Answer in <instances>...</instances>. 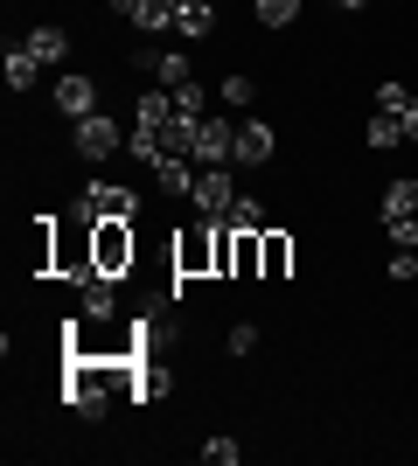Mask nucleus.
I'll return each instance as SVG.
<instances>
[{
    "mask_svg": "<svg viewBox=\"0 0 418 466\" xmlns=\"http://www.w3.org/2000/svg\"><path fill=\"white\" fill-rule=\"evenodd\" d=\"M139 216V195L119 188V181H91V188L70 202V223L77 230H98V223H133Z\"/></svg>",
    "mask_w": 418,
    "mask_h": 466,
    "instance_id": "1",
    "label": "nucleus"
},
{
    "mask_svg": "<svg viewBox=\"0 0 418 466\" xmlns=\"http://www.w3.org/2000/svg\"><path fill=\"white\" fill-rule=\"evenodd\" d=\"M217 272V223H189L175 237V279H202Z\"/></svg>",
    "mask_w": 418,
    "mask_h": 466,
    "instance_id": "2",
    "label": "nucleus"
},
{
    "mask_svg": "<svg viewBox=\"0 0 418 466\" xmlns=\"http://www.w3.org/2000/svg\"><path fill=\"white\" fill-rule=\"evenodd\" d=\"M189 202H196L202 223H230V202H238V175H230V167H202V175H196V195H189Z\"/></svg>",
    "mask_w": 418,
    "mask_h": 466,
    "instance_id": "3",
    "label": "nucleus"
},
{
    "mask_svg": "<svg viewBox=\"0 0 418 466\" xmlns=\"http://www.w3.org/2000/svg\"><path fill=\"white\" fill-rule=\"evenodd\" d=\"M91 265L119 279L126 265H133V223H98V230H91Z\"/></svg>",
    "mask_w": 418,
    "mask_h": 466,
    "instance_id": "4",
    "label": "nucleus"
},
{
    "mask_svg": "<svg viewBox=\"0 0 418 466\" xmlns=\"http://www.w3.org/2000/svg\"><path fill=\"white\" fill-rule=\"evenodd\" d=\"M70 139H77L84 160H105V154H119V118H112V112H91V118L70 126Z\"/></svg>",
    "mask_w": 418,
    "mask_h": 466,
    "instance_id": "5",
    "label": "nucleus"
},
{
    "mask_svg": "<svg viewBox=\"0 0 418 466\" xmlns=\"http://www.w3.org/2000/svg\"><path fill=\"white\" fill-rule=\"evenodd\" d=\"M272 154H279L272 126H265V118H238V154H230V167H265Z\"/></svg>",
    "mask_w": 418,
    "mask_h": 466,
    "instance_id": "6",
    "label": "nucleus"
},
{
    "mask_svg": "<svg viewBox=\"0 0 418 466\" xmlns=\"http://www.w3.org/2000/svg\"><path fill=\"white\" fill-rule=\"evenodd\" d=\"M230 154H238V126H230V118H202L196 126V160L202 167H230Z\"/></svg>",
    "mask_w": 418,
    "mask_h": 466,
    "instance_id": "7",
    "label": "nucleus"
},
{
    "mask_svg": "<svg viewBox=\"0 0 418 466\" xmlns=\"http://www.w3.org/2000/svg\"><path fill=\"white\" fill-rule=\"evenodd\" d=\"M56 112L70 118V126L91 118V112H98V84L84 77V70H63V77H56Z\"/></svg>",
    "mask_w": 418,
    "mask_h": 466,
    "instance_id": "8",
    "label": "nucleus"
},
{
    "mask_svg": "<svg viewBox=\"0 0 418 466\" xmlns=\"http://www.w3.org/2000/svg\"><path fill=\"white\" fill-rule=\"evenodd\" d=\"M77 292H84V320H112L119 313V279L112 272H84Z\"/></svg>",
    "mask_w": 418,
    "mask_h": 466,
    "instance_id": "9",
    "label": "nucleus"
},
{
    "mask_svg": "<svg viewBox=\"0 0 418 466\" xmlns=\"http://www.w3.org/2000/svg\"><path fill=\"white\" fill-rule=\"evenodd\" d=\"M21 42L36 49V63H42V70H63V63H70V35H63L56 21H42V28H28Z\"/></svg>",
    "mask_w": 418,
    "mask_h": 466,
    "instance_id": "10",
    "label": "nucleus"
},
{
    "mask_svg": "<svg viewBox=\"0 0 418 466\" xmlns=\"http://www.w3.org/2000/svg\"><path fill=\"white\" fill-rule=\"evenodd\" d=\"M286 272H293V237L259 230V279H286Z\"/></svg>",
    "mask_w": 418,
    "mask_h": 466,
    "instance_id": "11",
    "label": "nucleus"
},
{
    "mask_svg": "<svg viewBox=\"0 0 418 466\" xmlns=\"http://www.w3.org/2000/svg\"><path fill=\"white\" fill-rule=\"evenodd\" d=\"M196 126L202 118H189V112L168 118V126H160V160H196Z\"/></svg>",
    "mask_w": 418,
    "mask_h": 466,
    "instance_id": "12",
    "label": "nucleus"
},
{
    "mask_svg": "<svg viewBox=\"0 0 418 466\" xmlns=\"http://www.w3.org/2000/svg\"><path fill=\"white\" fill-rule=\"evenodd\" d=\"M139 70H154V84H168V91H181L189 84V56H175V49H139Z\"/></svg>",
    "mask_w": 418,
    "mask_h": 466,
    "instance_id": "13",
    "label": "nucleus"
},
{
    "mask_svg": "<svg viewBox=\"0 0 418 466\" xmlns=\"http://www.w3.org/2000/svg\"><path fill=\"white\" fill-rule=\"evenodd\" d=\"M0 70H7V91H36V77H42V63H36V49H28V42H7Z\"/></svg>",
    "mask_w": 418,
    "mask_h": 466,
    "instance_id": "14",
    "label": "nucleus"
},
{
    "mask_svg": "<svg viewBox=\"0 0 418 466\" xmlns=\"http://www.w3.org/2000/svg\"><path fill=\"white\" fill-rule=\"evenodd\" d=\"M175 28L189 42H202L209 28H217V7H209V0H175Z\"/></svg>",
    "mask_w": 418,
    "mask_h": 466,
    "instance_id": "15",
    "label": "nucleus"
},
{
    "mask_svg": "<svg viewBox=\"0 0 418 466\" xmlns=\"http://www.w3.org/2000/svg\"><path fill=\"white\" fill-rule=\"evenodd\" d=\"M196 175H202L196 160H160V167H154L160 195H196Z\"/></svg>",
    "mask_w": 418,
    "mask_h": 466,
    "instance_id": "16",
    "label": "nucleus"
},
{
    "mask_svg": "<svg viewBox=\"0 0 418 466\" xmlns=\"http://www.w3.org/2000/svg\"><path fill=\"white\" fill-rule=\"evenodd\" d=\"M362 139H370V147H398L404 139V112H377L370 126H362Z\"/></svg>",
    "mask_w": 418,
    "mask_h": 466,
    "instance_id": "17",
    "label": "nucleus"
},
{
    "mask_svg": "<svg viewBox=\"0 0 418 466\" xmlns=\"http://www.w3.org/2000/svg\"><path fill=\"white\" fill-rule=\"evenodd\" d=\"M383 216H418V181H391L383 188Z\"/></svg>",
    "mask_w": 418,
    "mask_h": 466,
    "instance_id": "18",
    "label": "nucleus"
},
{
    "mask_svg": "<svg viewBox=\"0 0 418 466\" xmlns=\"http://www.w3.org/2000/svg\"><path fill=\"white\" fill-rule=\"evenodd\" d=\"M230 230H272V223H265V202L238 195V202H230Z\"/></svg>",
    "mask_w": 418,
    "mask_h": 466,
    "instance_id": "19",
    "label": "nucleus"
},
{
    "mask_svg": "<svg viewBox=\"0 0 418 466\" xmlns=\"http://www.w3.org/2000/svg\"><path fill=\"white\" fill-rule=\"evenodd\" d=\"M175 112H189V118H209V91H202V84L189 77V84L175 91Z\"/></svg>",
    "mask_w": 418,
    "mask_h": 466,
    "instance_id": "20",
    "label": "nucleus"
},
{
    "mask_svg": "<svg viewBox=\"0 0 418 466\" xmlns=\"http://www.w3.org/2000/svg\"><path fill=\"white\" fill-rule=\"evenodd\" d=\"M230 279H259V230H238V272Z\"/></svg>",
    "mask_w": 418,
    "mask_h": 466,
    "instance_id": "21",
    "label": "nucleus"
},
{
    "mask_svg": "<svg viewBox=\"0 0 418 466\" xmlns=\"http://www.w3.org/2000/svg\"><path fill=\"white\" fill-rule=\"evenodd\" d=\"M383 230H391L398 251H418V216H383Z\"/></svg>",
    "mask_w": 418,
    "mask_h": 466,
    "instance_id": "22",
    "label": "nucleus"
},
{
    "mask_svg": "<svg viewBox=\"0 0 418 466\" xmlns=\"http://www.w3.org/2000/svg\"><path fill=\"white\" fill-rule=\"evenodd\" d=\"M217 97H223V105H230V112H244V105H251V97H259V91H251V77H238V70H230Z\"/></svg>",
    "mask_w": 418,
    "mask_h": 466,
    "instance_id": "23",
    "label": "nucleus"
},
{
    "mask_svg": "<svg viewBox=\"0 0 418 466\" xmlns=\"http://www.w3.org/2000/svg\"><path fill=\"white\" fill-rule=\"evenodd\" d=\"M293 15H300V0H259V21H265V28H286Z\"/></svg>",
    "mask_w": 418,
    "mask_h": 466,
    "instance_id": "24",
    "label": "nucleus"
},
{
    "mask_svg": "<svg viewBox=\"0 0 418 466\" xmlns=\"http://www.w3.org/2000/svg\"><path fill=\"white\" fill-rule=\"evenodd\" d=\"M202 460L209 466H238V439H202Z\"/></svg>",
    "mask_w": 418,
    "mask_h": 466,
    "instance_id": "25",
    "label": "nucleus"
},
{
    "mask_svg": "<svg viewBox=\"0 0 418 466\" xmlns=\"http://www.w3.org/2000/svg\"><path fill=\"white\" fill-rule=\"evenodd\" d=\"M404 105H412V91H404L398 77H391V84H377V112H404Z\"/></svg>",
    "mask_w": 418,
    "mask_h": 466,
    "instance_id": "26",
    "label": "nucleus"
},
{
    "mask_svg": "<svg viewBox=\"0 0 418 466\" xmlns=\"http://www.w3.org/2000/svg\"><path fill=\"white\" fill-rule=\"evenodd\" d=\"M259 349V328H251V320H238V328H230V355H251Z\"/></svg>",
    "mask_w": 418,
    "mask_h": 466,
    "instance_id": "27",
    "label": "nucleus"
},
{
    "mask_svg": "<svg viewBox=\"0 0 418 466\" xmlns=\"http://www.w3.org/2000/svg\"><path fill=\"white\" fill-rule=\"evenodd\" d=\"M391 279H418V251H391Z\"/></svg>",
    "mask_w": 418,
    "mask_h": 466,
    "instance_id": "28",
    "label": "nucleus"
},
{
    "mask_svg": "<svg viewBox=\"0 0 418 466\" xmlns=\"http://www.w3.org/2000/svg\"><path fill=\"white\" fill-rule=\"evenodd\" d=\"M404 139H412V147H418V97H412V105H404Z\"/></svg>",
    "mask_w": 418,
    "mask_h": 466,
    "instance_id": "29",
    "label": "nucleus"
},
{
    "mask_svg": "<svg viewBox=\"0 0 418 466\" xmlns=\"http://www.w3.org/2000/svg\"><path fill=\"white\" fill-rule=\"evenodd\" d=\"M335 7H349V15H356V7H362V0H335Z\"/></svg>",
    "mask_w": 418,
    "mask_h": 466,
    "instance_id": "30",
    "label": "nucleus"
},
{
    "mask_svg": "<svg viewBox=\"0 0 418 466\" xmlns=\"http://www.w3.org/2000/svg\"><path fill=\"white\" fill-rule=\"evenodd\" d=\"M209 7H217V0H209Z\"/></svg>",
    "mask_w": 418,
    "mask_h": 466,
    "instance_id": "31",
    "label": "nucleus"
}]
</instances>
